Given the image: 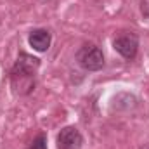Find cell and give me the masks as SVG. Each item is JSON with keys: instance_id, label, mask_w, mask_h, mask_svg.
Listing matches in <instances>:
<instances>
[{"instance_id": "6da1fadb", "label": "cell", "mask_w": 149, "mask_h": 149, "mask_svg": "<svg viewBox=\"0 0 149 149\" xmlns=\"http://www.w3.org/2000/svg\"><path fill=\"white\" fill-rule=\"evenodd\" d=\"M76 61L78 64L85 70V71H99L104 66V54L102 50L94 45V43H85L78 54H76Z\"/></svg>"}, {"instance_id": "7a4b0ae2", "label": "cell", "mask_w": 149, "mask_h": 149, "mask_svg": "<svg viewBox=\"0 0 149 149\" xmlns=\"http://www.w3.org/2000/svg\"><path fill=\"white\" fill-rule=\"evenodd\" d=\"M113 47H114V50H116L121 57L132 61V59L137 56L139 40H137L135 35H132V33H123V35H118V37L113 40Z\"/></svg>"}, {"instance_id": "3957f363", "label": "cell", "mask_w": 149, "mask_h": 149, "mask_svg": "<svg viewBox=\"0 0 149 149\" xmlns=\"http://www.w3.org/2000/svg\"><path fill=\"white\" fill-rule=\"evenodd\" d=\"M81 144L83 137L74 127H64L57 135V149H80Z\"/></svg>"}, {"instance_id": "277c9868", "label": "cell", "mask_w": 149, "mask_h": 149, "mask_svg": "<svg viewBox=\"0 0 149 149\" xmlns=\"http://www.w3.org/2000/svg\"><path fill=\"white\" fill-rule=\"evenodd\" d=\"M38 66H40V59L38 57H33V56H30L26 52H21L10 74H23V76H33L35 78Z\"/></svg>"}, {"instance_id": "5b68a950", "label": "cell", "mask_w": 149, "mask_h": 149, "mask_svg": "<svg viewBox=\"0 0 149 149\" xmlns=\"http://www.w3.org/2000/svg\"><path fill=\"white\" fill-rule=\"evenodd\" d=\"M50 33L47 30H33L28 37L30 45L37 50V52H45L50 47Z\"/></svg>"}, {"instance_id": "8992f818", "label": "cell", "mask_w": 149, "mask_h": 149, "mask_svg": "<svg viewBox=\"0 0 149 149\" xmlns=\"http://www.w3.org/2000/svg\"><path fill=\"white\" fill-rule=\"evenodd\" d=\"M26 149H47V137L43 134H40L37 139H33V142Z\"/></svg>"}, {"instance_id": "52a82bcc", "label": "cell", "mask_w": 149, "mask_h": 149, "mask_svg": "<svg viewBox=\"0 0 149 149\" xmlns=\"http://www.w3.org/2000/svg\"><path fill=\"white\" fill-rule=\"evenodd\" d=\"M141 149H149V144H148V146H144V148H141Z\"/></svg>"}]
</instances>
